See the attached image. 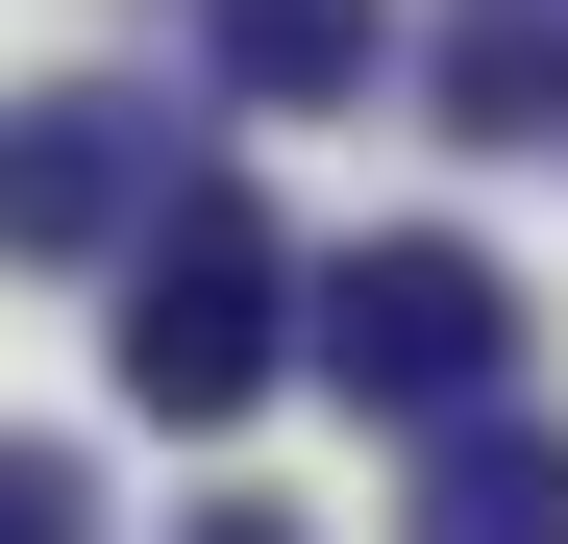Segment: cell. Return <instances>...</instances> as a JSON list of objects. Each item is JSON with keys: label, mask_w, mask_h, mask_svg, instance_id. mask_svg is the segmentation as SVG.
<instances>
[{"label": "cell", "mask_w": 568, "mask_h": 544, "mask_svg": "<svg viewBox=\"0 0 568 544\" xmlns=\"http://www.w3.org/2000/svg\"><path fill=\"white\" fill-rule=\"evenodd\" d=\"M100 272H124V396L149 421H247L272 372H297V248H272L247 173H173Z\"/></svg>", "instance_id": "1"}, {"label": "cell", "mask_w": 568, "mask_h": 544, "mask_svg": "<svg viewBox=\"0 0 568 544\" xmlns=\"http://www.w3.org/2000/svg\"><path fill=\"white\" fill-rule=\"evenodd\" d=\"M297 372L371 396V421H469V396H519V272L445 248V223L322 248V272H297Z\"/></svg>", "instance_id": "2"}, {"label": "cell", "mask_w": 568, "mask_h": 544, "mask_svg": "<svg viewBox=\"0 0 568 544\" xmlns=\"http://www.w3.org/2000/svg\"><path fill=\"white\" fill-rule=\"evenodd\" d=\"M149 199H173V124H149V100H100V74L0 124V272H100Z\"/></svg>", "instance_id": "3"}, {"label": "cell", "mask_w": 568, "mask_h": 544, "mask_svg": "<svg viewBox=\"0 0 568 544\" xmlns=\"http://www.w3.org/2000/svg\"><path fill=\"white\" fill-rule=\"evenodd\" d=\"M420 544H568V421H519V396L420 421Z\"/></svg>", "instance_id": "4"}, {"label": "cell", "mask_w": 568, "mask_h": 544, "mask_svg": "<svg viewBox=\"0 0 568 544\" xmlns=\"http://www.w3.org/2000/svg\"><path fill=\"white\" fill-rule=\"evenodd\" d=\"M199 50H223V100H371L396 74L371 0H199Z\"/></svg>", "instance_id": "5"}, {"label": "cell", "mask_w": 568, "mask_h": 544, "mask_svg": "<svg viewBox=\"0 0 568 544\" xmlns=\"http://www.w3.org/2000/svg\"><path fill=\"white\" fill-rule=\"evenodd\" d=\"M445 124L469 149H568V26H469L445 50Z\"/></svg>", "instance_id": "6"}, {"label": "cell", "mask_w": 568, "mask_h": 544, "mask_svg": "<svg viewBox=\"0 0 568 544\" xmlns=\"http://www.w3.org/2000/svg\"><path fill=\"white\" fill-rule=\"evenodd\" d=\"M0 544H100V495H74V445H26V421H0Z\"/></svg>", "instance_id": "7"}, {"label": "cell", "mask_w": 568, "mask_h": 544, "mask_svg": "<svg viewBox=\"0 0 568 544\" xmlns=\"http://www.w3.org/2000/svg\"><path fill=\"white\" fill-rule=\"evenodd\" d=\"M199 544H297V520H199Z\"/></svg>", "instance_id": "8"}]
</instances>
